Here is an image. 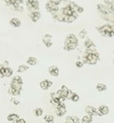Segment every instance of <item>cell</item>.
<instances>
[{"label":"cell","mask_w":114,"mask_h":123,"mask_svg":"<svg viewBox=\"0 0 114 123\" xmlns=\"http://www.w3.org/2000/svg\"><path fill=\"white\" fill-rule=\"evenodd\" d=\"M79 96L76 95V94H74L73 96H72V97H71V99L74 101H78L79 100Z\"/></svg>","instance_id":"17"},{"label":"cell","mask_w":114,"mask_h":123,"mask_svg":"<svg viewBox=\"0 0 114 123\" xmlns=\"http://www.w3.org/2000/svg\"><path fill=\"white\" fill-rule=\"evenodd\" d=\"M42 114H43V111H42L41 109L38 108V109H36L34 110V114H35L36 117H39V116L42 115Z\"/></svg>","instance_id":"13"},{"label":"cell","mask_w":114,"mask_h":123,"mask_svg":"<svg viewBox=\"0 0 114 123\" xmlns=\"http://www.w3.org/2000/svg\"><path fill=\"white\" fill-rule=\"evenodd\" d=\"M18 119H19V117H18V115L16 114H9L8 117H7L8 121L13 122H14V123H15V122L18 121Z\"/></svg>","instance_id":"6"},{"label":"cell","mask_w":114,"mask_h":123,"mask_svg":"<svg viewBox=\"0 0 114 123\" xmlns=\"http://www.w3.org/2000/svg\"><path fill=\"white\" fill-rule=\"evenodd\" d=\"M91 122V118L88 116H85L82 119V123H89Z\"/></svg>","instance_id":"14"},{"label":"cell","mask_w":114,"mask_h":123,"mask_svg":"<svg viewBox=\"0 0 114 123\" xmlns=\"http://www.w3.org/2000/svg\"><path fill=\"white\" fill-rule=\"evenodd\" d=\"M26 62H27V64H28L30 65H35L37 63V60H36V58L32 57V56H30V57H28L27 59Z\"/></svg>","instance_id":"8"},{"label":"cell","mask_w":114,"mask_h":123,"mask_svg":"<svg viewBox=\"0 0 114 123\" xmlns=\"http://www.w3.org/2000/svg\"><path fill=\"white\" fill-rule=\"evenodd\" d=\"M52 82L48 80H42L41 83H40V86L42 89L44 90H47L51 86H52Z\"/></svg>","instance_id":"3"},{"label":"cell","mask_w":114,"mask_h":123,"mask_svg":"<svg viewBox=\"0 0 114 123\" xmlns=\"http://www.w3.org/2000/svg\"><path fill=\"white\" fill-rule=\"evenodd\" d=\"M10 25L15 28H18L20 25V21L18 18H13L10 20Z\"/></svg>","instance_id":"7"},{"label":"cell","mask_w":114,"mask_h":123,"mask_svg":"<svg viewBox=\"0 0 114 123\" xmlns=\"http://www.w3.org/2000/svg\"><path fill=\"white\" fill-rule=\"evenodd\" d=\"M105 89H106V87H105V86L103 85V84H99V85L97 86V90L100 91H104V90H105Z\"/></svg>","instance_id":"15"},{"label":"cell","mask_w":114,"mask_h":123,"mask_svg":"<svg viewBox=\"0 0 114 123\" xmlns=\"http://www.w3.org/2000/svg\"><path fill=\"white\" fill-rule=\"evenodd\" d=\"M23 85V80L22 78L20 76H15L13 78L11 84H10V89L12 94L16 96L19 95L21 91Z\"/></svg>","instance_id":"1"},{"label":"cell","mask_w":114,"mask_h":123,"mask_svg":"<svg viewBox=\"0 0 114 123\" xmlns=\"http://www.w3.org/2000/svg\"><path fill=\"white\" fill-rule=\"evenodd\" d=\"M66 113V107L63 104H58V114L59 116H62Z\"/></svg>","instance_id":"5"},{"label":"cell","mask_w":114,"mask_h":123,"mask_svg":"<svg viewBox=\"0 0 114 123\" xmlns=\"http://www.w3.org/2000/svg\"><path fill=\"white\" fill-rule=\"evenodd\" d=\"M100 111L102 114H106L108 112V108L105 106H102L100 107Z\"/></svg>","instance_id":"9"},{"label":"cell","mask_w":114,"mask_h":123,"mask_svg":"<svg viewBox=\"0 0 114 123\" xmlns=\"http://www.w3.org/2000/svg\"><path fill=\"white\" fill-rule=\"evenodd\" d=\"M82 63L81 62H76V66L78 67V68H81V67H82Z\"/></svg>","instance_id":"19"},{"label":"cell","mask_w":114,"mask_h":123,"mask_svg":"<svg viewBox=\"0 0 114 123\" xmlns=\"http://www.w3.org/2000/svg\"><path fill=\"white\" fill-rule=\"evenodd\" d=\"M49 73H50L52 76H54V77L58 76V74H59V70H58V69L55 66H52V67H50V68H49Z\"/></svg>","instance_id":"4"},{"label":"cell","mask_w":114,"mask_h":123,"mask_svg":"<svg viewBox=\"0 0 114 123\" xmlns=\"http://www.w3.org/2000/svg\"><path fill=\"white\" fill-rule=\"evenodd\" d=\"M28 69V66H26V65H23L19 66L18 72H19V73H23V72H24V71L27 70Z\"/></svg>","instance_id":"12"},{"label":"cell","mask_w":114,"mask_h":123,"mask_svg":"<svg viewBox=\"0 0 114 123\" xmlns=\"http://www.w3.org/2000/svg\"><path fill=\"white\" fill-rule=\"evenodd\" d=\"M86 111H87V112L89 114H90V115L96 114V112H95V111H94V109H93L92 107H90V106L87 107Z\"/></svg>","instance_id":"10"},{"label":"cell","mask_w":114,"mask_h":123,"mask_svg":"<svg viewBox=\"0 0 114 123\" xmlns=\"http://www.w3.org/2000/svg\"><path fill=\"white\" fill-rule=\"evenodd\" d=\"M97 56L94 54H89L87 57H85L86 62H88L89 64H95L97 62Z\"/></svg>","instance_id":"2"},{"label":"cell","mask_w":114,"mask_h":123,"mask_svg":"<svg viewBox=\"0 0 114 123\" xmlns=\"http://www.w3.org/2000/svg\"><path fill=\"white\" fill-rule=\"evenodd\" d=\"M66 123H76V121L73 117H68L66 119Z\"/></svg>","instance_id":"16"},{"label":"cell","mask_w":114,"mask_h":123,"mask_svg":"<svg viewBox=\"0 0 114 123\" xmlns=\"http://www.w3.org/2000/svg\"><path fill=\"white\" fill-rule=\"evenodd\" d=\"M15 123H26V120L23 119H18Z\"/></svg>","instance_id":"18"},{"label":"cell","mask_w":114,"mask_h":123,"mask_svg":"<svg viewBox=\"0 0 114 123\" xmlns=\"http://www.w3.org/2000/svg\"><path fill=\"white\" fill-rule=\"evenodd\" d=\"M44 120L46 121V122H49V123H52L53 122V120H54V118L51 115H46L44 117Z\"/></svg>","instance_id":"11"}]
</instances>
